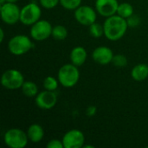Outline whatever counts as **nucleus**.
I'll return each mask as SVG.
<instances>
[{"instance_id": "nucleus-1", "label": "nucleus", "mask_w": 148, "mask_h": 148, "mask_svg": "<svg viewBox=\"0 0 148 148\" xmlns=\"http://www.w3.org/2000/svg\"><path fill=\"white\" fill-rule=\"evenodd\" d=\"M104 36L109 41H118L121 39L127 33L128 24L126 18L115 14L111 16L106 17L103 23Z\"/></svg>"}, {"instance_id": "nucleus-2", "label": "nucleus", "mask_w": 148, "mask_h": 148, "mask_svg": "<svg viewBox=\"0 0 148 148\" xmlns=\"http://www.w3.org/2000/svg\"><path fill=\"white\" fill-rule=\"evenodd\" d=\"M57 79L60 84L67 88L75 87L80 79V72L78 67L73 63H66L62 65L57 73Z\"/></svg>"}, {"instance_id": "nucleus-3", "label": "nucleus", "mask_w": 148, "mask_h": 148, "mask_svg": "<svg viewBox=\"0 0 148 148\" xmlns=\"http://www.w3.org/2000/svg\"><path fill=\"white\" fill-rule=\"evenodd\" d=\"M34 48L31 39L26 35H16L8 42V49L14 56H23Z\"/></svg>"}, {"instance_id": "nucleus-4", "label": "nucleus", "mask_w": 148, "mask_h": 148, "mask_svg": "<svg viewBox=\"0 0 148 148\" xmlns=\"http://www.w3.org/2000/svg\"><path fill=\"white\" fill-rule=\"evenodd\" d=\"M27 133L19 128H10L3 135V142L10 148H24L28 145Z\"/></svg>"}, {"instance_id": "nucleus-5", "label": "nucleus", "mask_w": 148, "mask_h": 148, "mask_svg": "<svg viewBox=\"0 0 148 148\" xmlns=\"http://www.w3.org/2000/svg\"><path fill=\"white\" fill-rule=\"evenodd\" d=\"M24 82V77L22 72L15 69H7L1 76L2 86L10 90L21 88Z\"/></svg>"}, {"instance_id": "nucleus-6", "label": "nucleus", "mask_w": 148, "mask_h": 148, "mask_svg": "<svg viewBox=\"0 0 148 148\" xmlns=\"http://www.w3.org/2000/svg\"><path fill=\"white\" fill-rule=\"evenodd\" d=\"M42 16L41 7L35 3H29L24 5L21 9L20 22L26 26H31L38 20Z\"/></svg>"}, {"instance_id": "nucleus-7", "label": "nucleus", "mask_w": 148, "mask_h": 148, "mask_svg": "<svg viewBox=\"0 0 148 148\" xmlns=\"http://www.w3.org/2000/svg\"><path fill=\"white\" fill-rule=\"evenodd\" d=\"M1 18L2 21L8 24L13 25L17 22H20V14L21 9L18 7L16 3H4L0 6Z\"/></svg>"}, {"instance_id": "nucleus-8", "label": "nucleus", "mask_w": 148, "mask_h": 148, "mask_svg": "<svg viewBox=\"0 0 148 148\" xmlns=\"http://www.w3.org/2000/svg\"><path fill=\"white\" fill-rule=\"evenodd\" d=\"M52 29L53 27L49 21L40 19L33 25H31L29 31L30 37L35 41H44L51 36Z\"/></svg>"}, {"instance_id": "nucleus-9", "label": "nucleus", "mask_w": 148, "mask_h": 148, "mask_svg": "<svg viewBox=\"0 0 148 148\" xmlns=\"http://www.w3.org/2000/svg\"><path fill=\"white\" fill-rule=\"evenodd\" d=\"M75 18L82 25L89 26L96 22L97 11L88 5H81L75 10Z\"/></svg>"}, {"instance_id": "nucleus-10", "label": "nucleus", "mask_w": 148, "mask_h": 148, "mask_svg": "<svg viewBox=\"0 0 148 148\" xmlns=\"http://www.w3.org/2000/svg\"><path fill=\"white\" fill-rule=\"evenodd\" d=\"M62 141L64 148H82L85 145V136L81 130L71 129L65 133Z\"/></svg>"}, {"instance_id": "nucleus-11", "label": "nucleus", "mask_w": 148, "mask_h": 148, "mask_svg": "<svg viewBox=\"0 0 148 148\" xmlns=\"http://www.w3.org/2000/svg\"><path fill=\"white\" fill-rule=\"evenodd\" d=\"M37 108L42 110H49L57 103V95L55 91L44 90L39 92L35 99Z\"/></svg>"}, {"instance_id": "nucleus-12", "label": "nucleus", "mask_w": 148, "mask_h": 148, "mask_svg": "<svg viewBox=\"0 0 148 148\" xmlns=\"http://www.w3.org/2000/svg\"><path fill=\"white\" fill-rule=\"evenodd\" d=\"M119 4L118 0H96L95 8L99 15L108 17L117 13Z\"/></svg>"}, {"instance_id": "nucleus-13", "label": "nucleus", "mask_w": 148, "mask_h": 148, "mask_svg": "<svg viewBox=\"0 0 148 148\" xmlns=\"http://www.w3.org/2000/svg\"><path fill=\"white\" fill-rule=\"evenodd\" d=\"M114 56L113 50L107 46H99L92 52L93 60L100 65H108L111 63Z\"/></svg>"}, {"instance_id": "nucleus-14", "label": "nucleus", "mask_w": 148, "mask_h": 148, "mask_svg": "<svg viewBox=\"0 0 148 148\" xmlns=\"http://www.w3.org/2000/svg\"><path fill=\"white\" fill-rule=\"evenodd\" d=\"M69 58L71 63H73L77 67H81L85 63L88 58L87 50L85 49V48L82 46H76L70 51Z\"/></svg>"}, {"instance_id": "nucleus-15", "label": "nucleus", "mask_w": 148, "mask_h": 148, "mask_svg": "<svg viewBox=\"0 0 148 148\" xmlns=\"http://www.w3.org/2000/svg\"><path fill=\"white\" fill-rule=\"evenodd\" d=\"M27 135L29 140L33 143H39L44 137V130L39 124H31L27 129Z\"/></svg>"}, {"instance_id": "nucleus-16", "label": "nucleus", "mask_w": 148, "mask_h": 148, "mask_svg": "<svg viewBox=\"0 0 148 148\" xmlns=\"http://www.w3.org/2000/svg\"><path fill=\"white\" fill-rule=\"evenodd\" d=\"M132 78L136 82H143L148 77V64L139 63L135 65L131 71Z\"/></svg>"}, {"instance_id": "nucleus-17", "label": "nucleus", "mask_w": 148, "mask_h": 148, "mask_svg": "<svg viewBox=\"0 0 148 148\" xmlns=\"http://www.w3.org/2000/svg\"><path fill=\"white\" fill-rule=\"evenodd\" d=\"M22 92L23 94L27 96V97H36L37 95V94L39 93L38 92V88H37V85L33 82H30V81H27V82H24L22 88Z\"/></svg>"}, {"instance_id": "nucleus-18", "label": "nucleus", "mask_w": 148, "mask_h": 148, "mask_svg": "<svg viewBox=\"0 0 148 148\" xmlns=\"http://www.w3.org/2000/svg\"><path fill=\"white\" fill-rule=\"evenodd\" d=\"M117 15L121 16L123 18H128L129 16H131L133 14H134V7L131 3H121L118 6V10H117Z\"/></svg>"}, {"instance_id": "nucleus-19", "label": "nucleus", "mask_w": 148, "mask_h": 148, "mask_svg": "<svg viewBox=\"0 0 148 148\" xmlns=\"http://www.w3.org/2000/svg\"><path fill=\"white\" fill-rule=\"evenodd\" d=\"M68 29L65 26L63 25H56L52 29V37L56 40L62 41L67 38L68 36Z\"/></svg>"}, {"instance_id": "nucleus-20", "label": "nucleus", "mask_w": 148, "mask_h": 148, "mask_svg": "<svg viewBox=\"0 0 148 148\" xmlns=\"http://www.w3.org/2000/svg\"><path fill=\"white\" fill-rule=\"evenodd\" d=\"M89 34L94 38H100L104 35V27L103 24H101L97 22L92 23L88 26Z\"/></svg>"}, {"instance_id": "nucleus-21", "label": "nucleus", "mask_w": 148, "mask_h": 148, "mask_svg": "<svg viewBox=\"0 0 148 148\" xmlns=\"http://www.w3.org/2000/svg\"><path fill=\"white\" fill-rule=\"evenodd\" d=\"M43 88L46 90L56 91L58 88V85L60 84L58 79H56L54 76H47L43 80Z\"/></svg>"}, {"instance_id": "nucleus-22", "label": "nucleus", "mask_w": 148, "mask_h": 148, "mask_svg": "<svg viewBox=\"0 0 148 148\" xmlns=\"http://www.w3.org/2000/svg\"><path fill=\"white\" fill-rule=\"evenodd\" d=\"M82 0H60V4L66 10H75L82 5Z\"/></svg>"}, {"instance_id": "nucleus-23", "label": "nucleus", "mask_w": 148, "mask_h": 148, "mask_svg": "<svg viewBox=\"0 0 148 148\" xmlns=\"http://www.w3.org/2000/svg\"><path fill=\"white\" fill-rule=\"evenodd\" d=\"M112 63L117 68H124L127 65V58L122 54L114 55Z\"/></svg>"}, {"instance_id": "nucleus-24", "label": "nucleus", "mask_w": 148, "mask_h": 148, "mask_svg": "<svg viewBox=\"0 0 148 148\" xmlns=\"http://www.w3.org/2000/svg\"><path fill=\"white\" fill-rule=\"evenodd\" d=\"M40 5L44 9H53L60 4V0H39Z\"/></svg>"}, {"instance_id": "nucleus-25", "label": "nucleus", "mask_w": 148, "mask_h": 148, "mask_svg": "<svg viewBox=\"0 0 148 148\" xmlns=\"http://www.w3.org/2000/svg\"><path fill=\"white\" fill-rule=\"evenodd\" d=\"M127 22L128 27L135 28V27H137V26H139L140 24L141 19H140V16H138L136 14H133L131 16L127 18Z\"/></svg>"}, {"instance_id": "nucleus-26", "label": "nucleus", "mask_w": 148, "mask_h": 148, "mask_svg": "<svg viewBox=\"0 0 148 148\" xmlns=\"http://www.w3.org/2000/svg\"><path fill=\"white\" fill-rule=\"evenodd\" d=\"M47 148H64L63 143L62 140H59L57 139H53L51 140H49L47 145H46Z\"/></svg>"}, {"instance_id": "nucleus-27", "label": "nucleus", "mask_w": 148, "mask_h": 148, "mask_svg": "<svg viewBox=\"0 0 148 148\" xmlns=\"http://www.w3.org/2000/svg\"><path fill=\"white\" fill-rule=\"evenodd\" d=\"M96 111H97V108L95 106H89L86 109V115L88 117H93L95 115Z\"/></svg>"}, {"instance_id": "nucleus-28", "label": "nucleus", "mask_w": 148, "mask_h": 148, "mask_svg": "<svg viewBox=\"0 0 148 148\" xmlns=\"http://www.w3.org/2000/svg\"><path fill=\"white\" fill-rule=\"evenodd\" d=\"M4 39V31L3 29H0V42H3Z\"/></svg>"}, {"instance_id": "nucleus-29", "label": "nucleus", "mask_w": 148, "mask_h": 148, "mask_svg": "<svg viewBox=\"0 0 148 148\" xmlns=\"http://www.w3.org/2000/svg\"><path fill=\"white\" fill-rule=\"evenodd\" d=\"M83 148H95L94 146H91V145H84Z\"/></svg>"}, {"instance_id": "nucleus-30", "label": "nucleus", "mask_w": 148, "mask_h": 148, "mask_svg": "<svg viewBox=\"0 0 148 148\" xmlns=\"http://www.w3.org/2000/svg\"><path fill=\"white\" fill-rule=\"evenodd\" d=\"M18 0H6V2L8 3H16Z\"/></svg>"}, {"instance_id": "nucleus-31", "label": "nucleus", "mask_w": 148, "mask_h": 148, "mask_svg": "<svg viewBox=\"0 0 148 148\" xmlns=\"http://www.w3.org/2000/svg\"><path fill=\"white\" fill-rule=\"evenodd\" d=\"M4 3H6V0H0V4H3Z\"/></svg>"}, {"instance_id": "nucleus-32", "label": "nucleus", "mask_w": 148, "mask_h": 148, "mask_svg": "<svg viewBox=\"0 0 148 148\" xmlns=\"http://www.w3.org/2000/svg\"><path fill=\"white\" fill-rule=\"evenodd\" d=\"M147 14H148V9H147Z\"/></svg>"}]
</instances>
